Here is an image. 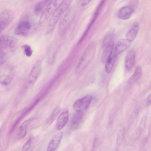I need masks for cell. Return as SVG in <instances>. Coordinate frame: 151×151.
I'll return each mask as SVG.
<instances>
[{"instance_id":"d6986e66","label":"cell","mask_w":151,"mask_h":151,"mask_svg":"<svg viewBox=\"0 0 151 151\" xmlns=\"http://www.w3.org/2000/svg\"><path fill=\"white\" fill-rule=\"evenodd\" d=\"M142 73V69L140 65H138L136 67L134 72L129 78L128 83L129 84H133L139 80L141 77Z\"/></svg>"},{"instance_id":"9a60e30c","label":"cell","mask_w":151,"mask_h":151,"mask_svg":"<svg viewBox=\"0 0 151 151\" xmlns=\"http://www.w3.org/2000/svg\"><path fill=\"white\" fill-rule=\"evenodd\" d=\"M135 62V53L132 50H129L127 53L125 59L126 69L130 70L133 68Z\"/></svg>"},{"instance_id":"1f68e13d","label":"cell","mask_w":151,"mask_h":151,"mask_svg":"<svg viewBox=\"0 0 151 151\" xmlns=\"http://www.w3.org/2000/svg\"><path fill=\"white\" fill-rule=\"evenodd\" d=\"M149 136H147L145 138V139H144V142H147L149 139Z\"/></svg>"},{"instance_id":"9c48e42d","label":"cell","mask_w":151,"mask_h":151,"mask_svg":"<svg viewBox=\"0 0 151 151\" xmlns=\"http://www.w3.org/2000/svg\"><path fill=\"white\" fill-rule=\"evenodd\" d=\"M131 42L126 39H122L116 42L113 51V56L116 57L118 55L126 50L130 46Z\"/></svg>"},{"instance_id":"4316f807","label":"cell","mask_w":151,"mask_h":151,"mask_svg":"<svg viewBox=\"0 0 151 151\" xmlns=\"http://www.w3.org/2000/svg\"><path fill=\"white\" fill-rule=\"evenodd\" d=\"M147 121V117L144 116L142 118L139 124V127L137 129L141 133L144 129Z\"/></svg>"},{"instance_id":"603a6c76","label":"cell","mask_w":151,"mask_h":151,"mask_svg":"<svg viewBox=\"0 0 151 151\" xmlns=\"http://www.w3.org/2000/svg\"><path fill=\"white\" fill-rule=\"evenodd\" d=\"M116 57L113 55L105 63V70L107 73H110L114 65Z\"/></svg>"},{"instance_id":"7c38bea8","label":"cell","mask_w":151,"mask_h":151,"mask_svg":"<svg viewBox=\"0 0 151 151\" xmlns=\"http://www.w3.org/2000/svg\"><path fill=\"white\" fill-rule=\"evenodd\" d=\"M30 118L25 121L18 127L16 133V138L18 139H21L26 135L28 126L32 120Z\"/></svg>"},{"instance_id":"484cf974","label":"cell","mask_w":151,"mask_h":151,"mask_svg":"<svg viewBox=\"0 0 151 151\" xmlns=\"http://www.w3.org/2000/svg\"><path fill=\"white\" fill-rule=\"evenodd\" d=\"M114 35L111 33H108L105 36L103 42V46L104 47L108 43L113 40Z\"/></svg>"},{"instance_id":"ffe728a7","label":"cell","mask_w":151,"mask_h":151,"mask_svg":"<svg viewBox=\"0 0 151 151\" xmlns=\"http://www.w3.org/2000/svg\"><path fill=\"white\" fill-rule=\"evenodd\" d=\"M61 110L60 106H56L52 110L46 121L47 125L50 126L56 119Z\"/></svg>"},{"instance_id":"f546056e","label":"cell","mask_w":151,"mask_h":151,"mask_svg":"<svg viewBox=\"0 0 151 151\" xmlns=\"http://www.w3.org/2000/svg\"><path fill=\"white\" fill-rule=\"evenodd\" d=\"M92 0H83L81 5L83 7L86 6L90 3Z\"/></svg>"},{"instance_id":"f1b7e54d","label":"cell","mask_w":151,"mask_h":151,"mask_svg":"<svg viewBox=\"0 0 151 151\" xmlns=\"http://www.w3.org/2000/svg\"><path fill=\"white\" fill-rule=\"evenodd\" d=\"M151 105V93L149 95L148 97H147L146 103V106H148Z\"/></svg>"},{"instance_id":"7a4b0ae2","label":"cell","mask_w":151,"mask_h":151,"mask_svg":"<svg viewBox=\"0 0 151 151\" xmlns=\"http://www.w3.org/2000/svg\"><path fill=\"white\" fill-rule=\"evenodd\" d=\"M42 62L37 60L33 65L24 86V91L30 89L34 85L40 73Z\"/></svg>"},{"instance_id":"277c9868","label":"cell","mask_w":151,"mask_h":151,"mask_svg":"<svg viewBox=\"0 0 151 151\" xmlns=\"http://www.w3.org/2000/svg\"><path fill=\"white\" fill-rule=\"evenodd\" d=\"M35 29V26L29 20L24 19L19 23L15 29L14 33L18 35L26 36L30 35Z\"/></svg>"},{"instance_id":"52a82bcc","label":"cell","mask_w":151,"mask_h":151,"mask_svg":"<svg viewBox=\"0 0 151 151\" xmlns=\"http://www.w3.org/2000/svg\"><path fill=\"white\" fill-rule=\"evenodd\" d=\"M14 12L11 9L4 10L1 13L0 32L3 31L12 23L14 19Z\"/></svg>"},{"instance_id":"e0dca14e","label":"cell","mask_w":151,"mask_h":151,"mask_svg":"<svg viewBox=\"0 0 151 151\" xmlns=\"http://www.w3.org/2000/svg\"><path fill=\"white\" fill-rule=\"evenodd\" d=\"M139 29L138 23L137 22L134 23L126 33V39L131 42L134 41L137 35Z\"/></svg>"},{"instance_id":"6da1fadb","label":"cell","mask_w":151,"mask_h":151,"mask_svg":"<svg viewBox=\"0 0 151 151\" xmlns=\"http://www.w3.org/2000/svg\"><path fill=\"white\" fill-rule=\"evenodd\" d=\"M73 0H63L52 14L49 20L47 33L49 34L54 30L56 25L63 13L68 9Z\"/></svg>"},{"instance_id":"4fadbf2b","label":"cell","mask_w":151,"mask_h":151,"mask_svg":"<svg viewBox=\"0 0 151 151\" xmlns=\"http://www.w3.org/2000/svg\"><path fill=\"white\" fill-rule=\"evenodd\" d=\"M114 41L113 40L104 47V48L101 56V60L103 63H105L112 56L114 49Z\"/></svg>"},{"instance_id":"ac0fdd59","label":"cell","mask_w":151,"mask_h":151,"mask_svg":"<svg viewBox=\"0 0 151 151\" xmlns=\"http://www.w3.org/2000/svg\"><path fill=\"white\" fill-rule=\"evenodd\" d=\"M53 0H42L37 2L35 5L34 12L37 14L42 12L47 7Z\"/></svg>"},{"instance_id":"44dd1931","label":"cell","mask_w":151,"mask_h":151,"mask_svg":"<svg viewBox=\"0 0 151 151\" xmlns=\"http://www.w3.org/2000/svg\"><path fill=\"white\" fill-rule=\"evenodd\" d=\"M14 76V73L12 70L8 72L6 75L3 76L2 79H1V83L5 86L9 84L12 81Z\"/></svg>"},{"instance_id":"83f0119b","label":"cell","mask_w":151,"mask_h":151,"mask_svg":"<svg viewBox=\"0 0 151 151\" xmlns=\"http://www.w3.org/2000/svg\"><path fill=\"white\" fill-rule=\"evenodd\" d=\"M124 129H122L120 131L118 134L117 138V144L119 145L121 143L124 137Z\"/></svg>"},{"instance_id":"7402d4cb","label":"cell","mask_w":151,"mask_h":151,"mask_svg":"<svg viewBox=\"0 0 151 151\" xmlns=\"http://www.w3.org/2000/svg\"><path fill=\"white\" fill-rule=\"evenodd\" d=\"M83 111H76L73 116L71 123L74 125H78L80 122L83 116Z\"/></svg>"},{"instance_id":"d4e9b609","label":"cell","mask_w":151,"mask_h":151,"mask_svg":"<svg viewBox=\"0 0 151 151\" xmlns=\"http://www.w3.org/2000/svg\"><path fill=\"white\" fill-rule=\"evenodd\" d=\"M22 49L25 55L27 57L31 56L33 52L31 47L27 44H25L22 46Z\"/></svg>"},{"instance_id":"8fae6325","label":"cell","mask_w":151,"mask_h":151,"mask_svg":"<svg viewBox=\"0 0 151 151\" xmlns=\"http://www.w3.org/2000/svg\"><path fill=\"white\" fill-rule=\"evenodd\" d=\"M69 113L66 109L63 110L58 116L55 124L57 129H62L66 124L69 118Z\"/></svg>"},{"instance_id":"8992f818","label":"cell","mask_w":151,"mask_h":151,"mask_svg":"<svg viewBox=\"0 0 151 151\" xmlns=\"http://www.w3.org/2000/svg\"><path fill=\"white\" fill-rule=\"evenodd\" d=\"M63 0H53L42 13L39 22L41 24L45 22L55 11Z\"/></svg>"},{"instance_id":"4dcf8cb0","label":"cell","mask_w":151,"mask_h":151,"mask_svg":"<svg viewBox=\"0 0 151 151\" xmlns=\"http://www.w3.org/2000/svg\"><path fill=\"white\" fill-rule=\"evenodd\" d=\"M138 110L137 108H135L133 111L132 113V116L133 117H136L138 114Z\"/></svg>"},{"instance_id":"cb8c5ba5","label":"cell","mask_w":151,"mask_h":151,"mask_svg":"<svg viewBox=\"0 0 151 151\" xmlns=\"http://www.w3.org/2000/svg\"><path fill=\"white\" fill-rule=\"evenodd\" d=\"M33 139V137H30L23 146L22 150L27 151L29 150L32 146Z\"/></svg>"},{"instance_id":"5bb4252c","label":"cell","mask_w":151,"mask_h":151,"mask_svg":"<svg viewBox=\"0 0 151 151\" xmlns=\"http://www.w3.org/2000/svg\"><path fill=\"white\" fill-rule=\"evenodd\" d=\"M92 49L91 48H88L86 51L77 67L78 71L83 70L92 58L94 53L93 50L91 51Z\"/></svg>"},{"instance_id":"30bf717a","label":"cell","mask_w":151,"mask_h":151,"mask_svg":"<svg viewBox=\"0 0 151 151\" xmlns=\"http://www.w3.org/2000/svg\"><path fill=\"white\" fill-rule=\"evenodd\" d=\"M63 135L62 132H58L54 135L48 143L47 150L48 151L56 150L61 142Z\"/></svg>"},{"instance_id":"3957f363","label":"cell","mask_w":151,"mask_h":151,"mask_svg":"<svg viewBox=\"0 0 151 151\" xmlns=\"http://www.w3.org/2000/svg\"><path fill=\"white\" fill-rule=\"evenodd\" d=\"M74 14L72 9L68 10L61 18L59 22L58 32L60 36L65 33L73 21Z\"/></svg>"},{"instance_id":"5b68a950","label":"cell","mask_w":151,"mask_h":151,"mask_svg":"<svg viewBox=\"0 0 151 151\" xmlns=\"http://www.w3.org/2000/svg\"><path fill=\"white\" fill-rule=\"evenodd\" d=\"M18 43V40L15 37L3 35L0 38V51L6 52V51L13 50L17 46Z\"/></svg>"},{"instance_id":"2e32d148","label":"cell","mask_w":151,"mask_h":151,"mask_svg":"<svg viewBox=\"0 0 151 151\" xmlns=\"http://www.w3.org/2000/svg\"><path fill=\"white\" fill-rule=\"evenodd\" d=\"M134 12V9L132 6H125L119 10L117 16L119 18L121 19H127L130 17Z\"/></svg>"},{"instance_id":"ba28073f","label":"cell","mask_w":151,"mask_h":151,"mask_svg":"<svg viewBox=\"0 0 151 151\" xmlns=\"http://www.w3.org/2000/svg\"><path fill=\"white\" fill-rule=\"evenodd\" d=\"M92 99V97L91 96H85L75 102L73 108L76 111H83L88 107Z\"/></svg>"}]
</instances>
